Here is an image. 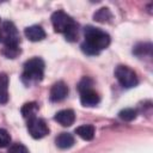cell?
<instances>
[{"instance_id":"cell-21","label":"cell","mask_w":153,"mask_h":153,"mask_svg":"<svg viewBox=\"0 0 153 153\" xmlns=\"http://www.w3.org/2000/svg\"><path fill=\"white\" fill-rule=\"evenodd\" d=\"M11 142V136L8 134V131L6 129H2L0 128V147H6L8 146Z\"/></svg>"},{"instance_id":"cell-3","label":"cell","mask_w":153,"mask_h":153,"mask_svg":"<svg viewBox=\"0 0 153 153\" xmlns=\"http://www.w3.org/2000/svg\"><path fill=\"white\" fill-rule=\"evenodd\" d=\"M44 75V61L41 57H31L24 63L23 81L26 85L38 82Z\"/></svg>"},{"instance_id":"cell-17","label":"cell","mask_w":153,"mask_h":153,"mask_svg":"<svg viewBox=\"0 0 153 153\" xmlns=\"http://www.w3.org/2000/svg\"><path fill=\"white\" fill-rule=\"evenodd\" d=\"M133 53L135 55H137V56L151 55V53H152V44L151 43H140V44H137L134 48Z\"/></svg>"},{"instance_id":"cell-4","label":"cell","mask_w":153,"mask_h":153,"mask_svg":"<svg viewBox=\"0 0 153 153\" xmlns=\"http://www.w3.org/2000/svg\"><path fill=\"white\" fill-rule=\"evenodd\" d=\"M115 76H116L117 81L121 84V86H123L126 88H131L137 85L136 73L128 66H124V65L117 66L115 69Z\"/></svg>"},{"instance_id":"cell-13","label":"cell","mask_w":153,"mask_h":153,"mask_svg":"<svg viewBox=\"0 0 153 153\" xmlns=\"http://www.w3.org/2000/svg\"><path fill=\"white\" fill-rule=\"evenodd\" d=\"M94 127L92 124H84V126H80L78 128H75V134L78 136H80L82 140H86V141H90L93 139L94 136Z\"/></svg>"},{"instance_id":"cell-16","label":"cell","mask_w":153,"mask_h":153,"mask_svg":"<svg viewBox=\"0 0 153 153\" xmlns=\"http://www.w3.org/2000/svg\"><path fill=\"white\" fill-rule=\"evenodd\" d=\"M1 53L7 59H16L20 54L19 44H5L2 50H1Z\"/></svg>"},{"instance_id":"cell-11","label":"cell","mask_w":153,"mask_h":153,"mask_svg":"<svg viewBox=\"0 0 153 153\" xmlns=\"http://www.w3.org/2000/svg\"><path fill=\"white\" fill-rule=\"evenodd\" d=\"M75 140H74V136L71 134V133H61L56 136L55 139V143L59 148L61 149H67V148H71L73 145H74Z\"/></svg>"},{"instance_id":"cell-8","label":"cell","mask_w":153,"mask_h":153,"mask_svg":"<svg viewBox=\"0 0 153 153\" xmlns=\"http://www.w3.org/2000/svg\"><path fill=\"white\" fill-rule=\"evenodd\" d=\"M54 120L63 127H71L75 121V114L72 109H65L55 114Z\"/></svg>"},{"instance_id":"cell-15","label":"cell","mask_w":153,"mask_h":153,"mask_svg":"<svg viewBox=\"0 0 153 153\" xmlns=\"http://www.w3.org/2000/svg\"><path fill=\"white\" fill-rule=\"evenodd\" d=\"M111 18H112V14H111V12L108 7H102L98 11H96L94 14H93V19L98 23H106Z\"/></svg>"},{"instance_id":"cell-14","label":"cell","mask_w":153,"mask_h":153,"mask_svg":"<svg viewBox=\"0 0 153 153\" xmlns=\"http://www.w3.org/2000/svg\"><path fill=\"white\" fill-rule=\"evenodd\" d=\"M37 111H38V105H37L36 102L25 103V104L22 106V109H20V112H22L23 117H24V118H27V120L35 117L36 114H37Z\"/></svg>"},{"instance_id":"cell-18","label":"cell","mask_w":153,"mask_h":153,"mask_svg":"<svg viewBox=\"0 0 153 153\" xmlns=\"http://www.w3.org/2000/svg\"><path fill=\"white\" fill-rule=\"evenodd\" d=\"M136 110L135 109H131V108H127V109H123L118 112V117L123 121H133L136 118Z\"/></svg>"},{"instance_id":"cell-12","label":"cell","mask_w":153,"mask_h":153,"mask_svg":"<svg viewBox=\"0 0 153 153\" xmlns=\"http://www.w3.org/2000/svg\"><path fill=\"white\" fill-rule=\"evenodd\" d=\"M8 102V76L6 73H0V104Z\"/></svg>"},{"instance_id":"cell-5","label":"cell","mask_w":153,"mask_h":153,"mask_svg":"<svg viewBox=\"0 0 153 153\" xmlns=\"http://www.w3.org/2000/svg\"><path fill=\"white\" fill-rule=\"evenodd\" d=\"M27 130L33 139H42L49 134V128L47 123L42 118H38L36 116L27 120Z\"/></svg>"},{"instance_id":"cell-2","label":"cell","mask_w":153,"mask_h":153,"mask_svg":"<svg viewBox=\"0 0 153 153\" xmlns=\"http://www.w3.org/2000/svg\"><path fill=\"white\" fill-rule=\"evenodd\" d=\"M51 24L55 32L63 33L67 41L74 42L78 38V24L63 11H56L51 14Z\"/></svg>"},{"instance_id":"cell-9","label":"cell","mask_w":153,"mask_h":153,"mask_svg":"<svg viewBox=\"0 0 153 153\" xmlns=\"http://www.w3.org/2000/svg\"><path fill=\"white\" fill-rule=\"evenodd\" d=\"M25 36L27 39H30L31 42H38L42 41L43 38H45V31L42 26L39 25H31L27 26L24 31Z\"/></svg>"},{"instance_id":"cell-19","label":"cell","mask_w":153,"mask_h":153,"mask_svg":"<svg viewBox=\"0 0 153 153\" xmlns=\"http://www.w3.org/2000/svg\"><path fill=\"white\" fill-rule=\"evenodd\" d=\"M92 85H93V81H92L88 76H84V78L80 80V82L78 84V90H79L80 93H81V92H84V91H86V90H91V88H92Z\"/></svg>"},{"instance_id":"cell-1","label":"cell","mask_w":153,"mask_h":153,"mask_svg":"<svg viewBox=\"0 0 153 153\" xmlns=\"http://www.w3.org/2000/svg\"><path fill=\"white\" fill-rule=\"evenodd\" d=\"M84 36L85 42L81 44V50L87 55H97L110 44V36L105 31L91 25L84 29Z\"/></svg>"},{"instance_id":"cell-6","label":"cell","mask_w":153,"mask_h":153,"mask_svg":"<svg viewBox=\"0 0 153 153\" xmlns=\"http://www.w3.org/2000/svg\"><path fill=\"white\" fill-rule=\"evenodd\" d=\"M2 32V41L5 44H19V35L12 22H4Z\"/></svg>"},{"instance_id":"cell-20","label":"cell","mask_w":153,"mask_h":153,"mask_svg":"<svg viewBox=\"0 0 153 153\" xmlns=\"http://www.w3.org/2000/svg\"><path fill=\"white\" fill-rule=\"evenodd\" d=\"M7 153H29V149H27L23 143L16 142V143H12V145L8 147Z\"/></svg>"},{"instance_id":"cell-7","label":"cell","mask_w":153,"mask_h":153,"mask_svg":"<svg viewBox=\"0 0 153 153\" xmlns=\"http://www.w3.org/2000/svg\"><path fill=\"white\" fill-rule=\"evenodd\" d=\"M68 94V87L63 81H57L55 82L51 88H50V94L49 98L51 102H60L65 99Z\"/></svg>"},{"instance_id":"cell-10","label":"cell","mask_w":153,"mask_h":153,"mask_svg":"<svg viewBox=\"0 0 153 153\" xmlns=\"http://www.w3.org/2000/svg\"><path fill=\"white\" fill-rule=\"evenodd\" d=\"M100 98L98 96V93L96 91L91 90H86L84 92L80 93V103L84 106H96L99 103Z\"/></svg>"},{"instance_id":"cell-22","label":"cell","mask_w":153,"mask_h":153,"mask_svg":"<svg viewBox=\"0 0 153 153\" xmlns=\"http://www.w3.org/2000/svg\"><path fill=\"white\" fill-rule=\"evenodd\" d=\"M2 41V32H1V30H0V42Z\"/></svg>"}]
</instances>
